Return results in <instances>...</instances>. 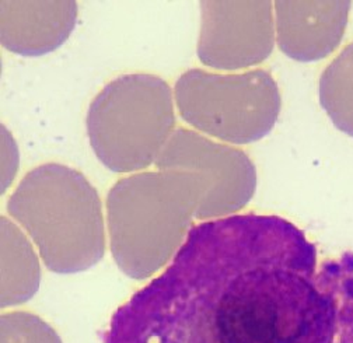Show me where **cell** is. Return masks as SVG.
Returning <instances> with one entry per match:
<instances>
[{
	"mask_svg": "<svg viewBox=\"0 0 353 343\" xmlns=\"http://www.w3.org/2000/svg\"><path fill=\"white\" fill-rule=\"evenodd\" d=\"M39 261L21 230L2 218V309L23 304L37 293Z\"/></svg>",
	"mask_w": 353,
	"mask_h": 343,
	"instance_id": "cell-6",
	"label": "cell"
},
{
	"mask_svg": "<svg viewBox=\"0 0 353 343\" xmlns=\"http://www.w3.org/2000/svg\"><path fill=\"white\" fill-rule=\"evenodd\" d=\"M104 343H353V255L320 262L271 214L203 222L115 311Z\"/></svg>",
	"mask_w": 353,
	"mask_h": 343,
	"instance_id": "cell-1",
	"label": "cell"
},
{
	"mask_svg": "<svg viewBox=\"0 0 353 343\" xmlns=\"http://www.w3.org/2000/svg\"><path fill=\"white\" fill-rule=\"evenodd\" d=\"M87 134L97 158L114 173L145 169L172 136L175 115L167 81L146 73L108 83L88 108Z\"/></svg>",
	"mask_w": 353,
	"mask_h": 343,
	"instance_id": "cell-4",
	"label": "cell"
},
{
	"mask_svg": "<svg viewBox=\"0 0 353 343\" xmlns=\"http://www.w3.org/2000/svg\"><path fill=\"white\" fill-rule=\"evenodd\" d=\"M0 343H62V339L38 315L12 311L0 318Z\"/></svg>",
	"mask_w": 353,
	"mask_h": 343,
	"instance_id": "cell-7",
	"label": "cell"
},
{
	"mask_svg": "<svg viewBox=\"0 0 353 343\" xmlns=\"http://www.w3.org/2000/svg\"><path fill=\"white\" fill-rule=\"evenodd\" d=\"M157 169L119 180L107 198L114 261L137 280L167 265L191 231L192 218L199 219L196 174L179 165Z\"/></svg>",
	"mask_w": 353,
	"mask_h": 343,
	"instance_id": "cell-2",
	"label": "cell"
},
{
	"mask_svg": "<svg viewBox=\"0 0 353 343\" xmlns=\"http://www.w3.org/2000/svg\"><path fill=\"white\" fill-rule=\"evenodd\" d=\"M2 44L13 54L39 56L59 48L73 31L76 2L0 3Z\"/></svg>",
	"mask_w": 353,
	"mask_h": 343,
	"instance_id": "cell-5",
	"label": "cell"
},
{
	"mask_svg": "<svg viewBox=\"0 0 353 343\" xmlns=\"http://www.w3.org/2000/svg\"><path fill=\"white\" fill-rule=\"evenodd\" d=\"M8 211L27 231L50 271L77 273L103 260L101 200L79 171L62 164L31 169L12 194Z\"/></svg>",
	"mask_w": 353,
	"mask_h": 343,
	"instance_id": "cell-3",
	"label": "cell"
}]
</instances>
